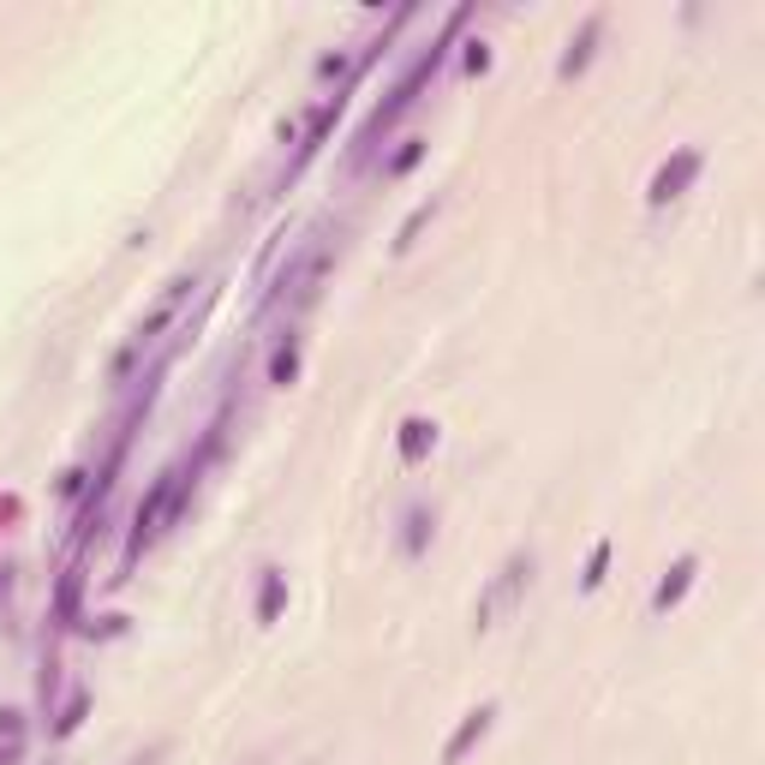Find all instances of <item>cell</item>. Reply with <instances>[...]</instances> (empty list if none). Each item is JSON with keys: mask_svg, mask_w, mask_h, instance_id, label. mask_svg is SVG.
Segmentation results:
<instances>
[{"mask_svg": "<svg viewBox=\"0 0 765 765\" xmlns=\"http://www.w3.org/2000/svg\"><path fill=\"white\" fill-rule=\"evenodd\" d=\"M461 24H467V7H461V12H449V24H443V42L419 54V61H413V72H407V78L389 91V102H377V114H371V120H365V132H359V138H353V161H371V156L382 150V138H389V132H395V120H401V114L413 108V102H419V91L437 78V66L449 61V42L461 36Z\"/></svg>", "mask_w": 765, "mask_h": 765, "instance_id": "obj_1", "label": "cell"}, {"mask_svg": "<svg viewBox=\"0 0 765 765\" xmlns=\"http://www.w3.org/2000/svg\"><path fill=\"white\" fill-rule=\"evenodd\" d=\"M533 586V551H514L503 568L491 574V586L479 593V605H473V628L484 635V628H496V616H509L514 605H521V593Z\"/></svg>", "mask_w": 765, "mask_h": 765, "instance_id": "obj_2", "label": "cell"}, {"mask_svg": "<svg viewBox=\"0 0 765 765\" xmlns=\"http://www.w3.org/2000/svg\"><path fill=\"white\" fill-rule=\"evenodd\" d=\"M323 270H329V245L323 240H312V245H300V252L287 258V270L275 275V287L263 293V305H282V300H293V305H305L317 293V282H323Z\"/></svg>", "mask_w": 765, "mask_h": 765, "instance_id": "obj_3", "label": "cell"}, {"mask_svg": "<svg viewBox=\"0 0 765 765\" xmlns=\"http://www.w3.org/2000/svg\"><path fill=\"white\" fill-rule=\"evenodd\" d=\"M700 168H705V156H700V150H675V156L664 161V168L652 174V186H646V203H652V210H664V203H675L688 186L700 180Z\"/></svg>", "mask_w": 765, "mask_h": 765, "instance_id": "obj_4", "label": "cell"}, {"mask_svg": "<svg viewBox=\"0 0 765 765\" xmlns=\"http://www.w3.org/2000/svg\"><path fill=\"white\" fill-rule=\"evenodd\" d=\"M491 724H496V700L473 705V712H467L461 724H454V735L443 742V765H461V759H467V754H473V747L484 742V735H491Z\"/></svg>", "mask_w": 765, "mask_h": 765, "instance_id": "obj_5", "label": "cell"}, {"mask_svg": "<svg viewBox=\"0 0 765 765\" xmlns=\"http://www.w3.org/2000/svg\"><path fill=\"white\" fill-rule=\"evenodd\" d=\"M342 108H347V91H335V96L317 102V114H312V126H305V138H300V161H293V168H305V161L329 144V132H335V120H342Z\"/></svg>", "mask_w": 765, "mask_h": 765, "instance_id": "obj_6", "label": "cell"}, {"mask_svg": "<svg viewBox=\"0 0 765 765\" xmlns=\"http://www.w3.org/2000/svg\"><path fill=\"white\" fill-rule=\"evenodd\" d=\"M694 574H700V556H675V563L664 568V580H658V593H652V616H670L675 605H682L688 586H694Z\"/></svg>", "mask_w": 765, "mask_h": 765, "instance_id": "obj_7", "label": "cell"}, {"mask_svg": "<svg viewBox=\"0 0 765 765\" xmlns=\"http://www.w3.org/2000/svg\"><path fill=\"white\" fill-rule=\"evenodd\" d=\"M598 36H605V12H593V19L580 24V36H574L568 54L556 61V78H580V72L593 66V54H598Z\"/></svg>", "mask_w": 765, "mask_h": 765, "instance_id": "obj_8", "label": "cell"}, {"mask_svg": "<svg viewBox=\"0 0 765 765\" xmlns=\"http://www.w3.org/2000/svg\"><path fill=\"white\" fill-rule=\"evenodd\" d=\"M431 449H437V425L431 419H401V431H395V454H401V467H419Z\"/></svg>", "mask_w": 765, "mask_h": 765, "instance_id": "obj_9", "label": "cell"}, {"mask_svg": "<svg viewBox=\"0 0 765 765\" xmlns=\"http://www.w3.org/2000/svg\"><path fill=\"white\" fill-rule=\"evenodd\" d=\"M282 605H287V574L282 568H263V580H258V622L263 628L282 622Z\"/></svg>", "mask_w": 765, "mask_h": 765, "instance_id": "obj_10", "label": "cell"}, {"mask_svg": "<svg viewBox=\"0 0 765 765\" xmlns=\"http://www.w3.org/2000/svg\"><path fill=\"white\" fill-rule=\"evenodd\" d=\"M78 593H84V568L72 563V568L61 574V586H54V622H61V628L78 622Z\"/></svg>", "mask_w": 765, "mask_h": 765, "instance_id": "obj_11", "label": "cell"}, {"mask_svg": "<svg viewBox=\"0 0 765 765\" xmlns=\"http://www.w3.org/2000/svg\"><path fill=\"white\" fill-rule=\"evenodd\" d=\"M401 526H407V533H401V556H425V544H431V533H437V514L425 503H413Z\"/></svg>", "mask_w": 765, "mask_h": 765, "instance_id": "obj_12", "label": "cell"}, {"mask_svg": "<svg viewBox=\"0 0 765 765\" xmlns=\"http://www.w3.org/2000/svg\"><path fill=\"white\" fill-rule=\"evenodd\" d=\"M84 717H91V688H72V694H66V705H61V712H54L49 735H54V742H66V735L78 730Z\"/></svg>", "mask_w": 765, "mask_h": 765, "instance_id": "obj_13", "label": "cell"}, {"mask_svg": "<svg viewBox=\"0 0 765 765\" xmlns=\"http://www.w3.org/2000/svg\"><path fill=\"white\" fill-rule=\"evenodd\" d=\"M293 377H300V335H287V342L270 353V382L275 389H287Z\"/></svg>", "mask_w": 765, "mask_h": 765, "instance_id": "obj_14", "label": "cell"}, {"mask_svg": "<svg viewBox=\"0 0 765 765\" xmlns=\"http://www.w3.org/2000/svg\"><path fill=\"white\" fill-rule=\"evenodd\" d=\"M419 156H425V138H401V150L382 161V180H401V174H413Z\"/></svg>", "mask_w": 765, "mask_h": 765, "instance_id": "obj_15", "label": "cell"}, {"mask_svg": "<svg viewBox=\"0 0 765 765\" xmlns=\"http://www.w3.org/2000/svg\"><path fill=\"white\" fill-rule=\"evenodd\" d=\"M605 574H610V538H598V544H593V556H586L580 593H598V586H605Z\"/></svg>", "mask_w": 765, "mask_h": 765, "instance_id": "obj_16", "label": "cell"}, {"mask_svg": "<svg viewBox=\"0 0 765 765\" xmlns=\"http://www.w3.org/2000/svg\"><path fill=\"white\" fill-rule=\"evenodd\" d=\"M431 216H437V203L425 198L419 210H413V216H407V222H401V233H395V252H413V240L425 233V222H431Z\"/></svg>", "mask_w": 765, "mask_h": 765, "instance_id": "obj_17", "label": "cell"}, {"mask_svg": "<svg viewBox=\"0 0 765 765\" xmlns=\"http://www.w3.org/2000/svg\"><path fill=\"white\" fill-rule=\"evenodd\" d=\"M461 66H467V72H484V66H491V49H484V42H467Z\"/></svg>", "mask_w": 765, "mask_h": 765, "instance_id": "obj_18", "label": "cell"}, {"mask_svg": "<svg viewBox=\"0 0 765 765\" xmlns=\"http://www.w3.org/2000/svg\"><path fill=\"white\" fill-rule=\"evenodd\" d=\"M84 635H91V640H96V635H102V640H114V635H126V616H102V628L91 622Z\"/></svg>", "mask_w": 765, "mask_h": 765, "instance_id": "obj_19", "label": "cell"}, {"mask_svg": "<svg viewBox=\"0 0 765 765\" xmlns=\"http://www.w3.org/2000/svg\"><path fill=\"white\" fill-rule=\"evenodd\" d=\"M342 66H347V54H342V49H335V54H323V61H317V78H335Z\"/></svg>", "mask_w": 765, "mask_h": 765, "instance_id": "obj_20", "label": "cell"}, {"mask_svg": "<svg viewBox=\"0 0 765 765\" xmlns=\"http://www.w3.org/2000/svg\"><path fill=\"white\" fill-rule=\"evenodd\" d=\"M161 754H168V742H156V747H150V754H138V759H132V765H156Z\"/></svg>", "mask_w": 765, "mask_h": 765, "instance_id": "obj_21", "label": "cell"}]
</instances>
